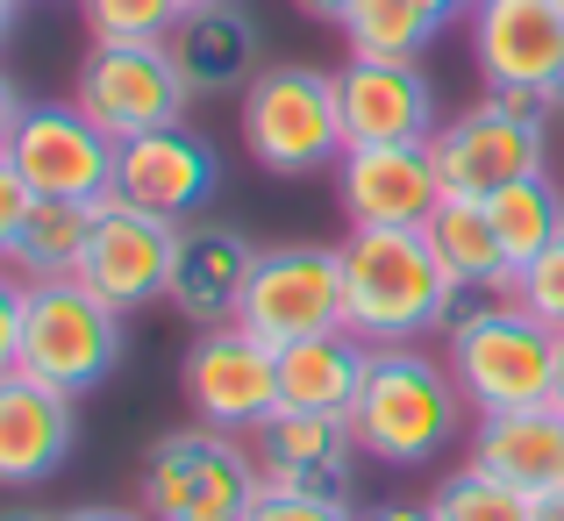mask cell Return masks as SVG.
Here are the masks:
<instances>
[{
    "label": "cell",
    "instance_id": "cb8c5ba5",
    "mask_svg": "<svg viewBox=\"0 0 564 521\" xmlns=\"http://www.w3.org/2000/svg\"><path fill=\"white\" fill-rule=\"evenodd\" d=\"M94 207L86 200H43L36 193V207L22 215V229H14V243H8V272H22L29 286H36V279H72L79 258H86V236H94Z\"/></svg>",
    "mask_w": 564,
    "mask_h": 521
},
{
    "label": "cell",
    "instance_id": "277c9868",
    "mask_svg": "<svg viewBox=\"0 0 564 521\" xmlns=\"http://www.w3.org/2000/svg\"><path fill=\"white\" fill-rule=\"evenodd\" d=\"M122 365V307H108L86 279H36L22 307V350L14 371L57 386V393H94Z\"/></svg>",
    "mask_w": 564,
    "mask_h": 521
},
{
    "label": "cell",
    "instance_id": "74e56055",
    "mask_svg": "<svg viewBox=\"0 0 564 521\" xmlns=\"http://www.w3.org/2000/svg\"><path fill=\"white\" fill-rule=\"evenodd\" d=\"M0 521H65V514H43V508H8Z\"/></svg>",
    "mask_w": 564,
    "mask_h": 521
},
{
    "label": "cell",
    "instance_id": "83f0119b",
    "mask_svg": "<svg viewBox=\"0 0 564 521\" xmlns=\"http://www.w3.org/2000/svg\"><path fill=\"white\" fill-rule=\"evenodd\" d=\"M436 514H443V521H536V500L465 465L457 479L436 486Z\"/></svg>",
    "mask_w": 564,
    "mask_h": 521
},
{
    "label": "cell",
    "instance_id": "3957f363",
    "mask_svg": "<svg viewBox=\"0 0 564 521\" xmlns=\"http://www.w3.org/2000/svg\"><path fill=\"white\" fill-rule=\"evenodd\" d=\"M443 365L457 371L471 414H514L557 400V329L500 293L494 307H457Z\"/></svg>",
    "mask_w": 564,
    "mask_h": 521
},
{
    "label": "cell",
    "instance_id": "7bdbcfd3",
    "mask_svg": "<svg viewBox=\"0 0 564 521\" xmlns=\"http://www.w3.org/2000/svg\"><path fill=\"white\" fill-rule=\"evenodd\" d=\"M557 108H564V79H557Z\"/></svg>",
    "mask_w": 564,
    "mask_h": 521
},
{
    "label": "cell",
    "instance_id": "9c48e42d",
    "mask_svg": "<svg viewBox=\"0 0 564 521\" xmlns=\"http://www.w3.org/2000/svg\"><path fill=\"white\" fill-rule=\"evenodd\" d=\"M186 94L193 86L180 79L172 43H94L86 65H79V86H72V100H79L115 143L172 129L186 115Z\"/></svg>",
    "mask_w": 564,
    "mask_h": 521
},
{
    "label": "cell",
    "instance_id": "8992f818",
    "mask_svg": "<svg viewBox=\"0 0 564 521\" xmlns=\"http://www.w3.org/2000/svg\"><path fill=\"white\" fill-rule=\"evenodd\" d=\"M258 493V451H243L229 428H172L143 457V514L151 521H243Z\"/></svg>",
    "mask_w": 564,
    "mask_h": 521
},
{
    "label": "cell",
    "instance_id": "6da1fadb",
    "mask_svg": "<svg viewBox=\"0 0 564 521\" xmlns=\"http://www.w3.org/2000/svg\"><path fill=\"white\" fill-rule=\"evenodd\" d=\"M344 307H350V336L386 350V344H422V336L451 329L465 293L443 272V258L429 250L422 229H350Z\"/></svg>",
    "mask_w": 564,
    "mask_h": 521
},
{
    "label": "cell",
    "instance_id": "7402d4cb",
    "mask_svg": "<svg viewBox=\"0 0 564 521\" xmlns=\"http://www.w3.org/2000/svg\"><path fill=\"white\" fill-rule=\"evenodd\" d=\"M372 371V344L350 329L329 336H301L279 350V408H307V414H350L358 386Z\"/></svg>",
    "mask_w": 564,
    "mask_h": 521
},
{
    "label": "cell",
    "instance_id": "9a60e30c",
    "mask_svg": "<svg viewBox=\"0 0 564 521\" xmlns=\"http://www.w3.org/2000/svg\"><path fill=\"white\" fill-rule=\"evenodd\" d=\"M221 186V158L207 137H193L186 122L151 129V137H129L115 158V193L165 221H200V207Z\"/></svg>",
    "mask_w": 564,
    "mask_h": 521
},
{
    "label": "cell",
    "instance_id": "ab89813d",
    "mask_svg": "<svg viewBox=\"0 0 564 521\" xmlns=\"http://www.w3.org/2000/svg\"><path fill=\"white\" fill-rule=\"evenodd\" d=\"M429 8H443V14H457V8H479V0H429Z\"/></svg>",
    "mask_w": 564,
    "mask_h": 521
},
{
    "label": "cell",
    "instance_id": "44dd1931",
    "mask_svg": "<svg viewBox=\"0 0 564 521\" xmlns=\"http://www.w3.org/2000/svg\"><path fill=\"white\" fill-rule=\"evenodd\" d=\"M172 57H180V79L193 94H243L250 79H258V22H250L236 0H221V8H186V22L172 29Z\"/></svg>",
    "mask_w": 564,
    "mask_h": 521
},
{
    "label": "cell",
    "instance_id": "8d00e7d4",
    "mask_svg": "<svg viewBox=\"0 0 564 521\" xmlns=\"http://www.w3.org/2000/svg\"><path fill=\"white\" fill-rule=\"evenodd\" d=\"M536 521H564V486H551V493H536Z\"/></svg>",
    "mask_w": 564,
    "mask_h": 521
},
{
    "label": "cell",
    "instance_id": "5bb4252c",
    "mask_svg": "<svg viewBox=\"0 0 564 521\" xmlns=\"http://www.w3.org/2000/svg\"><path fill=\"white\" fill-rule=\"evenodd\" d=\"M471 57L486 86H536L557 100L564 79V0H479Z\"/></svg>",
    "mask_w": 564,
    "mask_h": 521
},
{
    "label": "cell",
    "instance_id": "f1b7e54d",
    "mask_svg": "<svg viewBox=\"0 0 564 521\" xmlns=\"http://www.w3.org/2000/svg\"><path fill=\"white\" fill-rule=\"evenodd\" d=\"M508 301H522L536 322H551V329L564 336V236L551 250H536V258L514 272V286H508Z\"/></svg>",
    "mask_w": 564,
    "mask_h": 521
},
{
    "label": "cell",
    "instance_id": "4316f807",
    "mask_svg": "<svg viewBox=\"0 0 564 521\" xmlns=\"http://www.w3.org/2000/svg\"><path fill=\"white\" fill-rule=\"evenodd\" d=\"M94 43H172L186 22V0H79Z\"/></svg>",
    "mask_w": 564,
    "mask_h": 521
},
{
    "label": "cell",
    "instance_id": "e575fe53",
    "mask_svg": "<svg viewBox=\"0 0 564 521\" xmlns=\"http://www.w3.org/2000/svg\"><path fill=\"white\" fill-rule=\"evenodd\" d=\"M293 8H301L307 22H344V14H350V0H293Z\"/></svg>",
    "mask_w": 564,
    "mask_h": 521
},
{
    "label": "cell",
    "instance_id": "ba28073f",
    "mask_svg": "<svg viewBox=\"0 0 564 521\" xmlns=\"http://www.w3.org/2000/svg\"><path fill=\"white\" fill-rule=\"evenodd\" d=\"M8 158H14V172L29 178V193L94 207V200L115 193V158H122V143H115L79 100H29L14 137H8Z\"/></svg>",
    "mask_w": 564,
    "mask_h": 521
},
{
    "label": "cell",
    "instance_id": "f35d334b",
    "mask_svg": "<svg viewBox=\"0 0 564 521\" xmlns=\"http://www.w3.org/2000/svg\"><path fill=\"white\" fill-rule=\"evenodd\" d=\"M8 29H14V0H0V51H8Z\"/></svg>",
    "mask_w": 564,
    "mask_h": 521
},
{
    "label": "cell",
    "instance_id": "30bf717a",
    "mask_svg": "<svg viewBox=\"0 0 564 521\" xmlns=\"http://www.w3.org/2000/svg\"><path fill=\"white\" fill-rule=\"evenodd\" d=\"M180 386H186L193 422L250 436L264 414H279V350L264 336H250L243 322H215V329L193 336Z\"/></svg>",
    "mask_w": 564,
    "mask_h": 521
},
{
    "label": "cell",
    "instance_id": "2e32d148",
    "mask_svg": "<svg viewBox=\"0 0 564 521\" xmlns=\"http://www.w3.org/2000/svg\"><path fill=\"white\" fill-rule=\"evenodd\" d=\"M336 115H344V143H429L436 137V86L422 65L400 57H350L336 72Z\"/></svg>",
    "mask_w": 564,
    "mask_h": 521
},
{
    "label": "cell",
    "instance_id": "d4e9b609",
    "mask_svg": "<svg viewBox=\"0 0 564 521\" xmlns=\"http://www.w3.org/2000/svg\"><path fill=\"white\" fill-rule=\"evenodd\" d=\"M336 29H344L350 57H400V65H414L443 36V8H429V0H350V14Z\"/></svg>",
    "mask_w": 564,
    "mask_h": 521
},
{
    "label": "cell",
    "instance_id": "8fae6325",
    "mask_svg": "<svg viewBox=\"0 0 564 521\" xmlns=\"http://www.w3.org/2000/svg\"><path fill=\"white\" fill-rule=\"evenodd\" d=\"M180 229L186 221H165V215H151V207L108 193V200L94 207V236H86V258H79L72 279H86V286L108 307H122V315L129 307H151V301H165V286H172Z\"/></svg>",
    "mask_w": 564,
    "mask_h": 521
},
{
    "label": "cell",
    "instance_id": "d6a6232c",
    "mask_svg": "<svg viewBox=\"0 0 564 521\" xmlns=\"http://www.w3.org/2000/svg\"><path fill=\"white\" fill-rule=\"evenodd\" d=\"M358 521H443V514H436V500H386V508L358 514Z\"/></svg>",
    "mask_w": 564,
    "mask_h": 521
},
{
    "label": "cell",
    "instance_id": "4fadbf2b",
    "mask_svg": "<svg viewBox=\"0 0 564 521\" xmlns=\"http://www.w3.org/2000/svg\"><path fill=\"white\" fill-rule=\"evenodd\" d=\"M429 143H436V165H443V193H465V200H494L500 186L543 172V158H551L543 122L508 115L500 100H479V108L451 115Z\"/></svg>",
    "mask_w": 564,
    "mask_h": 521
},
{
    "label": "cell",
    "instance_id": "836d02e7",
    "mask_svg": "<svg viewBox=\"0 0 564 521\" xmlns=\"http://www.w3.org/2000/svg\"><path fill=\"white\" fill-rule=\"evenodd\" d=\"M22 108H29V100L14 94V79L0 72V151H8V137H14V122H22Z\"/></svg>",
    "mask_w": 564,
    "mask_h": 521
},
{
    "label": "cell",
    "instance_id": "4dcf8cb0",
    "mask_svg": "<svg viewBox=\"0 0 564 521\" xmlns=\"http://www.w3.org/2000/svg\"><path fill=\"white\" fill-rule=\"evenodd\" d=\"M22 307H29V279L0 264V371H14V350H22Z\"/></svg>",
    "mask_w": 564,
    "mask_h": 521
},
{
    "label": "cell",
    "instance_id": "52a82bcc",
    "mask_svg": "<svg viewBox=\"0 0 564 521\" xmlns=\"http://www.w3.org/2000/svg\"><path fill=\"white\" fill-rule=\"evenodd\" d=\"M236 322H243L250 336H264L272 350L301 344V336L350 329V307H344V250H322V243L258 250Z\"/></svg>",
    "mask_w": 564,
    "mask_h": 521
},
{
    "label": "cell",
    "instance_id": "ffe728a7",
    "mask_svg": "<svg viewBox=\"0 0 564 521\" xmlns=\"http://www.w3.org/2000/svg\"><path fill=\"white\" fill-rule=\"evenodd\" d=\"M250 264H258V243L229 221H186L180 229V258H172V286L165 301L180 307L186 322L215 329V322H236L250 286Z\"/></svg>",
    "mask_w": 564,
    "mask_h": 521
},
{
    "label": "cell",
    "instance_id": "d590c367",
    "mask_svg": "<svg viewBox=\"0 0 564 521\" xmlns=\"http://www.w3.org/2000/svg\"><path fill=\"white\" fill-rule=\"evenodd\" d=\"M65 521H151L143 508H72Z\"/></svg>",
    "mask_w": 564,
    "mask_h": 521
},
{
    "label": "cell",
    "instance_id": "ac0fdd59",
    "mask_svg": "<svg viewBox=\"0 0 564 521\" xmlns=\"http://www.w3.org/2000/svg\"><path fill=\"white\" fill-rule=\"evenodd\" d=\"M72 393L29 379V371H0V486H43L65 471L72 457Z\"/></svg>",
    "mask_w": 564,
    "mask_h": 521
},
{
    "label": "cell",
    "instance_id": "60d3db41",
    "mask_svg": "<svg viewBox=\"0 0 564 521\" xmlns=\"http://www.w3.org/2000/svg\"><path fill=\"white\" fill-rule=\"evenodd\" d=\"M557 408H564V336H557Z\"/></svg>",
    "mask_w": 564,
    "mask_h": 521
},
{
    "label": "cell",
    "instance_id": "603a6c76",
    "mask_svg": "<svg viewBox=\"0 0 564 521\" xmlns=\"http://www.w3.org/2000/svg\"><path fill=\"white\" fill-rule=\"evenodd\" d=\"M422 236H429V250L443 258V272L457 279V293H508L514 286V258H508V243H500L494 207H486V200L451 193V200L422 221Z\"/></svg>",
    "mask_w": 564,
    "mask_h": 521
},
{
    "label": "cell",
    "instance_id": "f546056e",
    "mask_svg": "<svg viewBox=\"0 0 564 521\" xmlns=\"http://www.w3.org/2000/svg\"><path fill=\"white\" fill-rule=\"evenodd\" d=\"M243 521H358L344 493H293V486H264Z\"/></svg>",
    "mask_w": 564,
    "mask_h": 521
},
{
    "label": "cell",
    "instance_id": "484cf974",
    "mask_svg": "<svg viewBox=\"0 0 564 521\" xmlns=\"http://www.w3.org/2000/svg\"><path fill=\"white\" fill-rule=\"evenodd\" d=\"M486 207H494V229H500V243H508L514 272L564 236V193H557L551 172H529V178H514V186H500Z\"/></svg>",
    "mask_w": 564,
    "mask_h": 521
},
{
    "label": "cell",
    "instance_id": "5b68a950",
    "mask_svg": "<svg viewBox=\"0 0 564 521\" xmlns=\"http://www.w3.org/2000/svg\"><path fill=\"white\" fill-rule=\"evenodd\" d=\"M243 143L272 178H307L329 172L344 143V115H336V72L315 65H264L243 86Z\"/></svg>",
    "mask_w": 564,
    "mask_h": 521
},
{
    "label": "cell",
    "instance_id": "7a4b0ae2",
    "mask_svg": "<svg viewBox=\"0 0 564 521\" xmlns=\"http://www.w3.org/2000/svg\"><path fill=\"white\" fill-rule=\"evenodd\" d=\"M465 408L471 400L443 357H429L422 344H386V350H372L350 428H358L365 457H379L393 471H414V465H436L465 436Z\"/></svg>",
    "mask_w": 564,
    "mask_h": 521
},
{
    "label": "cell",
    "instance_id": "d6986e66",
    "mask_svg": "<svg viewBox=\"0 0 564 521\" xmlns=\"http://www.w3.org/2000/svg\"><path fill=\"white\" fill-rule=\"evenodd\" d=\"M465 465L529 500L551 493V486H564V408L543 400V408H514V414H479L465 436Z\"/></svg>",
    "mask_w": 564,
    "mask_h": 521
},
{
    "label": "cell",
    "instance_id": "7c38bea8",
    "mask_svg": "<svg viewBox=\"0 0 564 521\" xmlns=\"http://www.w3.org/2000/svg\"><path fill=\"white\" fill-rule=\"evenodd\" d=\"M336 200L350 229H422L451 200L436 143H350L336 158Z\"/></svg>",
    "mask_w": 564,
    "mask_h": 521
},
{
    "label": "cell",
    "instance_id": "b9f144b4",
    "mask_svg": "<svg viewBox=\"0 0 564 521\" xmlns=\"http://www.w3.org/2000/svg\"><path fill=\"white\" fill-rule=\"evenodd\" d=\"M186 8H221V0H186Z\"/></svg>",
    "mask_w": 564,
    "mask_h": 521
},
{
    "label": "cell",
    "instance_id": "e0dca14e",
    "mask_svg": "<svg viewBox=\"0 0 564 521\" xmlns=\"http://www.w3.org/2000/svg\"><path fill=\"white\" fill-rule=\"evenodd\" d=\"M264 486H293V493H344L350 457H358V428L350 414H307V408H279L250 428Z\"/></svg>",
    "mask_w": 564,
    "mask_h": 521
},
{
    "label": "cell",
    "instance_id": "1f68e13d",
    "mask_svg": "<svg viewBox=\"0 0 564 521\" xmlns=\"http://www.w3.org/2000/svg\"><path fill=\"white\" fill-rule=\"evenodd\" d=\"M29 207H36V193H29V178L14 172V158L0 151V264H8V243H14V229H22Z\"/></svg>",
    "mask_w": 564,
    "mask_h": 521
}]
</instances>
